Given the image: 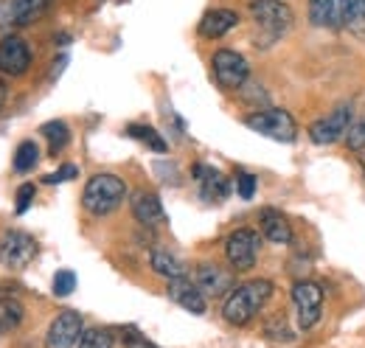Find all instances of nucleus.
Returning <instances> with one entry per match:
<instances>
[{
  "mask_svg": "<svg viewBox=\"0 0 365 348\" xmlns=\"http://www.w3.org/2000/svg\"><path fill=\"white\" fill-rule=\"evenodd\" d=\"M270 298H273V284L267 278L247 281V284L233 287L228 292L222 314H225V320H228L230 326H247Z\"/></svg>",
  "mask_w": 365,
  "mask_h": 348,
  "instance_id": "obj_1",
  "label": "nucleus"
},
{
  "mask_svg": "<svg viewBox=\"0 0 365 348\" xmlns=\"http://www.w3.org/2000/svg\"><path fill=\"white\" fill-rule=\"evenodd\" d=\"M124 197H127V185L118 174H96L82 191V205L93 217H107L124 203Z\"/></svg>",
  "mask_w": 365,
  "mask_h": 348,
  "instance_id": "obj_2",
  "label": "nucleus"
},
{
  "mask_svg": "<svg viewBox=\"0 0 365 348\" xmlns=\"http://www.w3.org/2000/svg\"><path fill=\"white\" fill-rule=\"evenodd\" d=\"M247 127L259 135H267L273 140H281V143H292L298 138V127L292 121V116L287 110H275V107H267V110H256L253 116H247L245 121Z\"/></svg>",
  "mask_w": 365,
  "mask_h": 348,
  "instance_id": "obj_3",
  "label": "nucleus"
},
{
  "mask_svg": "<svg viewBox=\"0 0 365 348\" xmlns=\"http://www.w3.org/2000/svg\"><path fill=\"white\" fill-rule=\"evenodd\" d=\"M211 68H214L217 85L225 87V90H239L250 76L247 59L242 53H236V51H228V48H222V51H217L211 56Z\"/></svg>",
  "mask_w": 365,
  "mask_h": 348,
  "instance_id": "obj_4",
  "label": "nucleus"
},
{
  "mask_svg": "<svg viewBox=\"0 0 365 348\" xmlns=\"http://www.w3.org/2000/svg\"><path fill=\"white\" fill-rule=\"evenodd\" d=\"M250 14H253L256 26L270 34V40L281 37L292 26V20H295L292 9L287 3H281V0H253L250 3Z\"/></svg>",
  "mask_w": 365,
  "mask_h": 348,
  "instance_id": "obj_5",
  "label": "nucleus"
},
{
  "mask_svg": "<svg viewBox=\"0 0 365 348\" xmlns=\"http://www.w3.org/2000/svg\"><path fill=\"white\" fill-rule=\"evenodd\" d=\"M259 247H262V239L256 230H233L225 242V256H228L230 267L236 272H245V270H253V264L259 259Z\"/></svg>",
  "mask_w": 365,
  "mask_h": 348,
  "instance_id": "obj_6",
  "label": "nucleus"
},
{
  "mask_svg": "<svg viewBox=\"0 0 365 348\" xmlns=\"http://www.w3.org/2000/svg\"><path fill=\"white\" fill-rule=\"evenodd\" d=\"M292 304L298 309V326L301 329L318 326L320 309H323V290L315 281H298L292 287Z\"/></svg>",
  "mask_w": 365,
  "mask_h": 348,
  "instance_id": "obj_7",
  "label": "nucleus"
},
{
  "mask_svg": "<svg viewBox=\"0 0 365 348\" xmlns=\"http://www.w3.org/2000/svg\"><path fill=\"white\" fill-rule=\"evenodd\" d=\"M351 104H340L334 113H329L326 118L315 121L309 127V138L318 143V146H329V143H337L340 138H346V132L351 127Z\"/></svg>",
  "mask_w": 365,
  "mask_h": 348,
  "instance_id": "obj_8",
  "label": "nucleus"
},
{
  "mask_svg": "<svg viewBox=\"0 0 365 348\" xmlns=\"http://www.w3.org/2000/svg\"><path fill=\"white\" fill-rule=\"evenodd\" d=\"M37 256V242L23 230H9L0 239V261L11 270H23Z\"/></svg>",
  "mask_w": 365,
  "mask_h": 348,
  "instance_id": "obj_9",
  "label": "nucleus"
},
{
  "mask_svg": "<svg viewBox=\"0 0 365 348\" xmlns=\"http://www.w3.org/2000/svg\"><path fill=\"white\" fill-rule=\"evenodd\" d=\"M85 334V326H82V314L65 309L53 317L51 329H48V337H46V346L48 348H73L79 346Z\"/></svg>",
  "mask_w": 365,
  "mask_h": 348,
  "instance_id": "obj_10",
  "label": "nucleus"
},
{
  "mask_svg": "<svg viewBox=\"0 0 365 348\" xmlns=\"http://www.w3.org/2000/svg\"><path fill=\"white\" fill-rule=\"evenodd\" d=\"M31 68V48L23 37H3L0 40V73L23 76Z\"/></svg>",
  "mask_w": 365,
  "mask_h": 348,
  "instance_id": "obj_11",
  "label": "nucleus"
},
{
  "mask_svg": "<svg viewBox=\"0 0 365 348\" xmlns=\"http://www.w3.org/2000/svg\"><path fill=\"white\" fill-rule=\"evenodd\" d=\"M194 284L200 287V292L205 298H220L233 290V272L217 267V264H200L194 272Z\"/></svg>",
  "mask_w": 365,
  "mask_h": 348,
  "instance_id": "obj_12",
  "label": "nucleus"
},
{
  "mask_svg": "<svg viewBox=\"0 0 365 348\" xmlns=\"http://www.w3.org/2000/svg\"><path fill=\"white\" fill-rule=\"evenodd\" d=\"M194 180L200 183V194H202V200H208V203H220V200H225L230 194V180L225 174H220L217 169H211V166H194Z\"/></svg>",
  "mask_w": 365,
  "mask_h": 348,
  "instance_id": "obj_13",
  "label": "nucleus"
},
{
  "mask_svg": "<svg viewBox=\"0 0 365 348\" xmlns=\"http://www.w3.org/2000/svg\"><path fill=\"white\" fill-rule=\"evenodd\" d=\"M169 298L175 304H180L182 309H188L191 314H205V295L200 292V287L194 281L182 278H172L169 281Z\"/></svg>",
  "mask_w": 365,
  "mask_h": 348,
  "instance_id": "obj_14",
  "label": "nucleus"
},
{
  "mask_svg": "<svg viewBox=\"0 0 365 348\" xmlns=\"http://www.w3.org/2000/svg\"><path fill=\"white\" fill-rule=\"evenodd\" d=\"M133 217L146 225V227H160L166 225V211H163V203L158 200V194L152 191H138L133 197Z\"/></svg>",
  "mask_w": 365,
  "mask_h": 348,
  "instance_id": "obj_15",
  "label": "nucleus"
},
{
  "mask_svg": "<svg viewBox=\"0 0 365 348\" xmlns=\"http://www.w3.org/2000/svg\"><path fill=\"white\" fill-rule=\"evenodd\" d=\"M239 26V14L233 9H211L202 20H200V37L205 40H220L228 31Z\"/></svg>",
  "mask_w": 365,
  "mask_h": 348,
  "instance_id": "obj_16",
  "label": "nucleus"
},
{
  "mask_svg": "<svg viewBox=\"0 0 365 348\" xmlns=\"http://www.w3.org/2000/svg\"><path fill=\"white\" fill-rule=\"evenodd\" d=\"M259 225H262V233L275 242V245H289L292 242V227H289V222L284 214H278L273 208H264L262 214H259Z\"/></svg>",
  "mask_w": 365,
  "mask_h": 348,
  "instance_id": "obj_17",
  "label": "nucleus"
},
{
  "mask_svg": "<svg viewBox=\"0 0 365 348\" xmlns=\"http://www.w3.org/2000/svg\"><path fill=\"white\" fill-rule=\"evenodd\" d=\"M51 0H11L9 3V20L14 26H31L48 11Z\"/></svg>",
  "mask_w": 365,
  "mask_h": 348,
  "instance_id": "obj_18",
  "label": "nucleus"
},
{
  "mask_svg": "<svg viewBox=\"0 0 365 348\" xmlns=\"http://www.w3.org/2000/svg\"><path fill=\"white\" fill-rule=\"evenodd\" d=\"M337 23L340 29L365 34V0H337Z\"/></svg>",
  "mask_w": 365,
  "mask_h": 348,
  "instance_id": "obj_19",
  "label": "nucleus"
},
{
  "mask_svg": "<svg viewBox=\"0 0 365 348\" xmlns=\"http://www.w3.org/2000/svg\"><path fill=\"white\" fill-rule=\"evenodd\" d=\"M149 264H152V270L158 272V275H163V278H182L185 275V267H182L180 259H175L169 250H163V247H155L152 250V256H149Z\"/></svg>",
  "mask_w": 365,
  "mask_h": 348,
  "instance_id": "obj_20",
  "label": "nucleus"
},
{
  "mask_svg": "<svg viewBox=\"0 0 365 348\" xmlns=\"http://www.w3.org/2000/svg\"><path fill=\"white\" fill-rule=\"evenodd\" d=\"M309 20L318 29H340V23H337V0H309Z\"/></svg>",
  "mask_w": 365,
  "mask_h": 348,
  "instance_id": "obj_21",
  "label": "nucleus"
},
{
  "mask_svg": "<svg viewBox=\"0 0 365 348\" xmlns=\"http://www.w3.org/2000/svg\"><path fill=\"white\" fill-rule=\"evenodd\" d=\"M127 135L130 138H135L140 143H146L152 152H158V155H166L169 152V143L158 135V130H152V127H143V124H130L127 127Z\"/></svg>",
  "mask_w": 365,
  "mask_h": 348,
  "instance_id": "obj_22",
  "label": "nucleus"
},
{
  "mask_svg": "<svg viewBox=\"0 0 365 348\" xmlns=\"http://www.w3.org/2000/svg\"><path fill=\"white\" fill-rule=\"evenodd\" d=\"M37 160H40V149H37V143H34V140H23V143L17 146V152H14L11 166H14V172L17 174H26L37 166Z\"/></svg>",
  "mask_w": 365,
  "mask_h": 348,
  "instance_id": "obj_23",
  "label": "nucleus"
},
{
  "mask_svg": "<svg viewBox=\"0 0 365 348\" xmlns=\"http://www.w3.org/2000/svg\"><path fill=\"white\" fill-rule=\"evenodd\" d=\"M40 132L46 135L48 143H51V158L59 155V152L68 146V140H71V130H68L65 121H48V124L40 127Z\"/></svg>",
  "mask_w": 365,
  "mask_h": 348,
  "instance_id": "obj_24",
  "label": "nucleus"
},
{
  "mask_svg": "<svg viewBox=\"0 0 365 348\" xmlns=\"http://www.w3.org/2000/svg\"><path fill=\"white\" fill-rule=\"evenodd\" d=\"M23 314H26V309H23L20 301H14V298H0V332L17 329V326L23 323Z\"/></svg>",
  "mask_w": 365,
  "mask_h": 348,
  "instance_id": "obj_25",
  "label": "nucleus"
},
{
  "mask_svg": "<svg viewBox=\"0 0 365 348\" xmlns=\"http://www.w3.org/2000/svg\"><path fill=\"white\" fill-rule=\"evenodd\" d=\"M79 348H113V334L107 329H88L79 340Z\"/></svg>",
  "mask_w": 365,
  "mask_h": 348,
  "instance_id": "obj_26",
  "label": "nucleus"
},
{
  "mask_svg": "<svg viewBox=\"0 0 365 348\" xmlns=\"http://www.w3.org/2000/svg\"><path fill=\"white\" fill-rule=\"evenodd\" d=\"M76 290V272L73 270H59L53 275V295L56 298H68Z\"/></svg>",
  "mask_w": 365,
  "mask_h": 348,
  "instance_id": "obj_27",
  "label": "nucleus"
},
{
  "mask_svg": "<svg viewBox=\"0 0 365 348\" xmlns=\"http://www.w3.org/2000/svg\"><path fill=\"white\" fill-rule=\"evenodd\" d=\"M346 146L351 152H365V121H354L346 132Z\"/></svg>",
  "mask_w": 365,
  "mask_h": 348,
  "instance_id": "obj_28",
  "label": "nucleus"
},
{
  "mask_svg": "<svg viewBox=\"0 0 365 348\" xmlns=\"http://www.w3.org/2000/svg\"><path fill=\"white\" fill-rule=\"evenodd\" d=\"M236 191L242 200H253L256 194V177L247 172H236Z\"/></svg>",
  "mask_w": 365,
  "mask_h": 348,
  "instance_id": "obj_29",
  "label": "nucleus"
},
{
  "mask_svg": "<svg viewBox=\"0 0 365 348\" xmlns=\"http://www.w3.org/2000/svg\"><path fill=\"white\" fill-rule=\"evenodd\" d=\"M267 337H270V340H284V343H292V340H295L292 332L287 329V320H284V317H275L273 323L267 326Z\"/></svg>",
  "mask_w": 365,
  "mask_h": 348,
  "instance_id": "obj_30",
  "label": "nucleus"
},
{
  "mask_svg": "<svg viewBox=\"0 0 365 348\" xmlns=\"http://www.w3.org/2000/svg\"><path fill=\"white\" fill-rule=\"evenodd\" d=\"M76 174H79V169L73 166V163H65L59 172H53V174H46L43 180H46L48 185H56V183H68V180H76Z\"/></svg>",
  "mask_w": 365,
  "mask_h": 348,
  "instance_id": "obj_31",
  "label": "nucleus"
},
{
  "mask_svg": "<svg viewBox=\"0 0 365 348\" xmlns=\"http://www.w3.org/2000/svg\"><path fill=\"white\" fill-rule=\"evenodd\" d=\"M31 200H34V185H31V183L20 185V188H17V214H26L29 205H31Z\"/></svg>",
  "mask_w": 365,
  "mask_h": 348,
  "instance_id": "obj_32",
  "label": "nucleus"
},
{
  "mask_svg": "<svg viewBox=\"0 0 365 348\" xmlns=\"http://www.w3.org/2000/svg\"><path fill=\"white\" fill-rule=\"evenodd\" d=\"M124 346L127 348H158V346H152L146 337H140V334H135V332H130L127 337H124Z\"/></svg>",
  "mask_w": 365,
  "mask_h": 348,
  "instance_id": "obj_33",
  "label": "nucleus"
},
{
  "mask_svg": "<svg viewBox=\"0 0 365 348\" xmlns=\"http://www.w3.org/2000/svg\"><path fill=\"white\" fill-rule=\"evenodd\" d=\"M3 101H6V85L0 82V107H3Z\"/></svg>",
  "mask_w": 365,
  "mask_h": 348,
  "instance_id": "obj_34",
  "label": "nucleus"
},
{
  "mask_svg": "<svg viewBox=\"0 0 365 348\" xmlns=\"http://www.w3.org/2000/svg\"><path fill=\"white\" fill-rule=\"evenodd\" d=\"M360 166H363V174H365V155L360 158Z\"/></svg>",
  "mask_w": 365,
  "mask_h": 348,
  "instance_id": "obj_35",
  "label": "nucleus"
}]
</instances>
